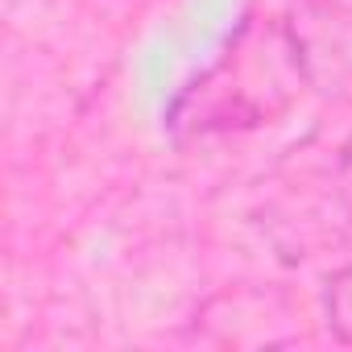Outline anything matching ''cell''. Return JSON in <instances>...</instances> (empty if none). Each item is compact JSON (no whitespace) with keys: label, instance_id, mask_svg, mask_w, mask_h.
<instances>
[{"label":"cell","instance_id":"3","mask_svg":"<svg viewBox=\"0 0 352 352\" xmlns=\"http://www.w3.org/2000/svg\"><path fill=\"white\" fill-rule=\"evenodd\" d=\"M323 315H327V327H331L344 344H352V265H344V270L327 282Z\"/></svg>","mask_w":352,"mask_h":352},{"label":"cell","instance_id":"2","mask_svg":"<svg viewBox=\"0 0 352 352\" xmlns=\"http://www.w3.org/2000/svg\"><path fill=\"white\" fill-rule=\"evenodd\" d=\"M282 21L307 91L323 100H352V0H290Z\"/></svg>","mask_w":352,"mask_h":352},{"label":"cell","instance_id":"1","mask_svg":"<svg viewBox=\"0 0 352 352\" xmlns=\"http://www.w3.org/2000/svg\"><path fill=\"white\" fill-rule=\"evenodd\" d=\"M307 91L286 21H245L216 63L174 100V129L208 137L241 133L282 116Z\"/></svg>","mask_w":352,"mask_h":352},{"label":"cell","instance_id":"4","mask_svg":"<svg viewBox=\"0 0 352 352\" xmlns=\"http://www.w3.org/2000/svg\"><path fill=\"white\" fill-rule=\"evenodd\" d=\"M336 170H340V191H344L348 212H352V133H348V141L336 149Z\"/></svg>","mask_w":352,"mask_h":352}]
</instances>
